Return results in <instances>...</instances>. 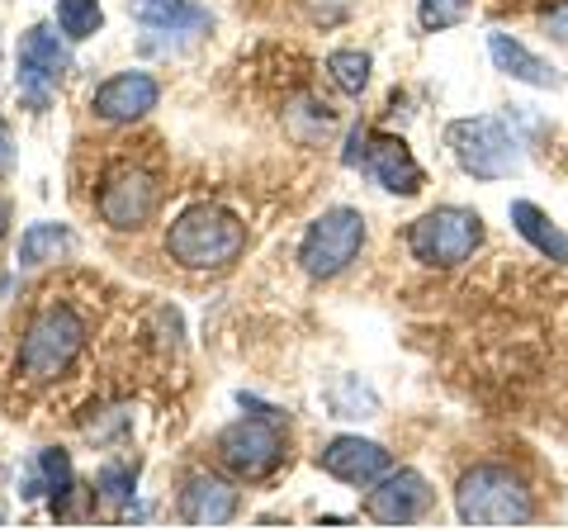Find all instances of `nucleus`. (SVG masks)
Here are the masks:
<instances>
[{"mask_svg": "<svg viewBox=\"0 0 568 531\" xmlns=\"http://www.w3.org/2000/svg\"><path fill=\"white\" fill-rule=\"evenodd\" d=\"M246 252V223L219 204H190L166 228V257L185 271H227Z\"/></svg>", "mask_w": 568, "mask_h": 531, "instance_id": "obj_1", "label": "nucleus"}, {"mask_svg": "<svg viewBox=\"0 0 568 531\" xmlns=\"http://www.w3.org/2000/svg\"><path fill=\"white\" fill-rule=\"evenodd\" d=\"M455 512L465 527H526L536 518V499L507 465H474L459 474Z\"/></svg>", "mask_w": 568, "mask_h": 531, "instance_id": "obj_2", "label": "nucleus"}, {"mask_svg": "<svg viewBox=\"0 0 568 531\" xmlns=\"http://www.w3.org/2000/svg\"><path fill=\"white\" fill-rule=\"evenodd\" d=\"M81 347H85V323L67 304H52L24 328V342H20L14 365H20V375L29 384H52L77 365Z\"/></svg>", "mask_w": 568, "mask_h": 531, "instance_id": "obj_3", "label": "nucleus"}, {"mask_svg": "<svg viewBox=\"0 0 568 531\" xmlns=\"http://www.w3.org/2000/svg\"><path fill=\"white\" fill-rule=\"evenodd\" d=\"M446 143L455 152V162L465 167L474 181H507L526 167L521 143L511 138V129L493 114H478V119H455L446 129Z\"/></svg>", "mask_w": 568, "mask_h": 531, "instance_id": "obj_4", "label": "nucleus"}, {"mask_svg": "<svg viewBox=\"0 0 568 531\" xmlns=\"http://www.w3.org/2000/svg\"><path fill=\"white\" fill-rule=\"evenodd\" d=\"M478 242H484V219L474 209H459V204H440V209H426L422 219H413L407 228V252H413L422 266H465Z\"/></svg>", "mask_w": 568, "mask_h": 531, "instance_id": "obj_5", "label": "nucleus"}, {"mask_svg": "<svg viewBox=\"0 0 568 531\" xmlns=\"http://www.w3.org/2000/svg\"><path fill=\"white\" fill-rule=\"evenodd\" d=\"M219 460L237 480L256 484V480H271V474L284 465V432H280V418L275 413H252V418H237L219 432Z\"/></svg>", "mask_w": 568, "mask_h": 531, "instance_id": "obj_6", "label": "nucleus"}, {"mask_svg": "<svg viewBox=\"0 0 568 531\" xmlns=\"http://www.w3.org/2000/svg\"><path fill=\"white\" fill-rule=\"evenodd\" d=\"M361 247H365V214L342 204V209H327V214L304 233L298 261H304V271L313 280H332L361 257Z\"/></svg>", "mask_w": 568, "mask_h": 531, "instance_id": "obj_7", "label": "nucleus"}, {"mask_svg": "<svg viewBox=\"0 0 568 531\" xmlns=\"http://www.w3.org/2000/svg\"><path fill=\"white\" fill-rule=\"evenodd\" d=\"M62 39L67 33H58V24H29L20 33V72H14V86H20V100L29 110H48L62 72L71 67V52Z\"/></svg>", "mask_w": 568, "mask_h": 531, "instance_id": "obj_8", "label": "nucleus"}, {"mask_svg": "<svg viewBox=\"0 0 568 531\" xmlns=\"http://www.w3.org/2000/svg\"><path fill=\"white\" fill-rule=\"evenodd\" d=\"M156 200H162V190H156V181L148 171L119 167V171L104 176V186L95 194V209H100V219L110 223L114 233H138L142 223H152Z\"/></svg>", "mask_w": 568, "mask_h": 531, "instance_id": "obj_9", "label": "nucleus"}, {"mask_svg": "<svg viewBox=\"0 0 568 531\" xmlns=\"http://www.w3.org/2000/svg\"><path fill=\"white\" fill-rule=\"evenodd\" d=\"M426 508H432V484H426L417 470H388L384 480H375V489H369L365 518L379 527H407V522L426 518Z\"/></svg>", "mask_w": 568, "mask_h": 531, "instance_id": "obj_10", "label": "nucleus"}, {"mask_svg": "<svg viewBox=\"0 0 568 531\" xmlns=\"http://www.w3.org/2000/svg\"><path fill=\"white\" fill-rule=\"evenodd\" d=\"M355 167H361L369 181H375L379 190H388V194H417L426 186V171L417 167L413 148H407L403 138H394V133H369Z\"/></svg>", "mask_w": 568, "mask_h": 531, "instance_id": "obj_11", "label": "nucleus"}, {"mask_svg": "<svg viewBox=\"0 0 568 531\" xmlns=\"http://www.w3.org/2000/svg\"><path fill=\"white\" fill-rule=\"evenodd\" d=\"M317 470L332 474V480H342V484H375L384 480L388 470H394V455H388L379 441H369V437H336L327 441L323 451H317Z\"/></svg>", "mask_w": 568, "mask_h": 531, "instance_id": "obj_12", "label": "nucleus"}, {"mask_svg": "<svg viewBox=\"0 0 568 531\" xmlns=\"http://www.w3.org/2000/svg\"><path fill=\"white\" fill-rule=\"evenodd\" d=\"M156 100H162V86H156V77H148V72H119V77H110L95 91L91 110L104 123H133L148 110H156Z\"/></svg>", "mask_w": 568, "mask_h": 531, "instance_id": "obj_13", "label": "nucleus"}, {"mask_svg": "<svg viewBox=\"0 0 568 531\" xmlns=\"http://www.w3.org/2000/svg\"><path fill=\"white\" fill-rule=\"evenodd\" d=\"M237 489L219 480V474H190L185 489H181V518L185 527H223L237 518Z\"/></svg>", "mask_w": 568, "mask_h": 531, "instance_id": "obj_14", "label": "nucleus"}, {"mask_svg": "<svg viewBox=\"0 0 568 531\" xmlns=\"http://www.w3.org/2000/svg\"><path fill=\"white\" fill-rule=\"evenodd\" d=\"M488 52L497 62V72L511 77V81H526V86H540V91H559L564 77L549 67L545 58H536L526 43H517L511 33H488Z\"/></svg>", "mask_w": 568, "mask_h": 531, "instance_id": "obj_15", "label": "nucleus"}, {"mask_svg": "<svg viewBox=\"0 0 568 531\" xmlns=\"http://www.w3.org/2000/svg\"><path fill=\"white\" fill-rule=\"evenodd\" d=\"M24 489V499H48V503H62L71 489H77V480H71V455L67 451H58V447H48V451H39L24 465V480H20Z\"/></svg>", "mask_w": 568, "mask_h": 531, "instance_id": "obj_16", "label": "nucleus"}, {"mask_svg": "<svg viewBox=\"0 0 568 531\" xmlns=\"http://www.w3.org/2000/svg\"><path fill=\"white\" fill-rule=\"evenodd\" d=\"M507 219H511V228L536 247L540 257H549L555 266H564L568 261V238H564V228L545 214L540 204H530V200H511V209H507Z\"/></svg>", "mask_w": 568, "mask_h": 531, "instance_id": "obj_17", "label": "nucleus"}, {"mask_svg": "<svg viewBox=\"0 0 568 531\" xmlns=\"http://www.w3.org/2000/svg\"><path fill=\"white\" fill-rule=\"evenodd\" d=\"M129 14L148 29H171V33H194L209 29V10L194 0H129Z\"/></svg>", "mask_w": 568, "mask_h": 531, "instance_id": "obj_18", "label": "nucleus"}, {"mask_svg": "<svg viewBox=\"0 0 568 531\" xmlns=\"http://www.w3.org/2000/svg\"><path fill=\"white\" fill-rule=\"evenodd\" d=\"M77 238H71V228L62 223H29L24 238H20V266H43V261H58L67 257Z\"/></svg>", "mask_w": 568, "mask_h": 531, "instance_id": "obj_19", "label": "nucleus"}, {"mask_svg": "<svg viewBox=\"0 0 568 531\" xmlns=\"http://www.w3.org/2000/svg\"><path fill=\"white\" fill-rule=\"evenodd\" d=\"M327 77L336 81V91L365 96V86H369V52H361V48H336V52H327Z\"/></svg>", "mask_w": 568, "mask_h": 531, "instance_id": "obj_20", "label": "nucleus"}, {"mask_svg": "<svg viewBox=\"0 0 568 531\" xmlns=\"http://www.w3.org/2000/svg\"><path fill=\"white\" fill-rule=\"evenodd\" d=\"M58 29L67 33L71 43L95 39V33L104 29V10H100V0H58Z\"/></svg>", "mask_w": 568, "mask_h": 531, "instance_id": "obj_21", "label": "nucleus"}, {"mask_svg": "<svg viewBox=\"0 0 568 531\" xmlns=\"http://www.w3.org/2000/svg\"><path fill=\"white\" fill-rule=\"evenodd\" d=\"M327 399H332V413H336V418H375V409H379L375 389H365L355 375L336 380V384L327 389Z\"/></svg>", "mask_w": 568, "mask_h": 531, "instance_id": "obj_22", "label": "nucleus"}, {"mask_svg": "<svg viewBox=\"0 0 568 531\" xmlns=\"http://www.w3.org/2000/svg\"><path fill=\"white\" fill-rule=\"evenodd\" d=\"M469 14V0H422V10H417V20L426 33H440V29H450L459 24Z\"/></svg>", "mask_w": 568, "mask_h": 531, "instance_id": "obj_23", "label": "nucleus"}, {"mask_svg": "<svg viewBox=\"0 0 568 531\" xmlns=\"http://www.w3.org/2000/svg\"><path fill=\"white\" fill-rule=\"evenodd\" d=\"M133 484H138V474H133L129 465H104V470L95 474L100 499H110V503H119V508L133 499Z\"/></svg>", "mask_w": 568, "mask_h": 531, "instance_id": "obj_24", "label": "nucleus"}, {"mask_svg": "<svg viewBox=\"0 0 568 531\" xmlns=\"http://www.w3.org/2000/svg\"><path fill=\"white\" fill-rule=\"evenodd\" d=\"M346 14H351V0H308V20L313 24H342L346 20Z\"/></svg>", "mask_w": 568, "mask_h": 531, "instance_id": "obj_25", "label": "nucleus"}, {"mask_svg": "<svg viewBox=\"0 0 568 531\" xmlns=\"http://www.w3.org/2000/svg\"><path fill=\"white\" fill-rule=\"evenodd\" d=\"M540 24H545V33H549L555 43H568V0H555V6L545 10Z\"/></svg>", "mask_w": 568, "mask_h": 531, "instance_id": "obj_26", "label": "nucleus"}, {"mask_svg": "<svg viewBox=\"0 0 568 531\" xmlns=\"http://www.w3.org/2000/svg\"><path fill=\"white\" fill-rule=\"evenodd\" d=\"M14 167V133H10V123L0 119V176H10Z\"/></svg>", "mask_w": 568, "mask_h": 531, "instance_id": "obj_27", "label": "nucleus"}, {"mask_svg": "<svg viewBox=\"0 0 568 531\" xmlns=\"http://www.w3.org/2000/svg\"><path fill=\"white\" fill-rule=\"evenodd\" d=\"M6 223H10V219H6V204H0V238H6Z\"/></svg>", "mask_w": 568, "mask_h": 531, "instance_id": "obj_28", "label": "nucleus"}]
</instances>
